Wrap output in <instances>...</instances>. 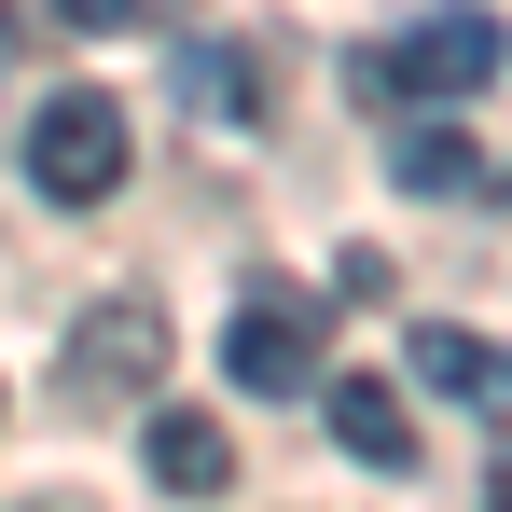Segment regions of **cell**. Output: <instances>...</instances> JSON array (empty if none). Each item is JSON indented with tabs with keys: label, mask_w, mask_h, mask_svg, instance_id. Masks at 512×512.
I'll return each mask as SVG.
<instances>
[{
	"label": "cell",
	"mask_w": 512,
	"mask_h": 512,
	"mask_svg": "<svg viewBox=\"0 0 512 512\" xmlns=\"http://www.w3.org/2000/svg\"><path fill=\"white\" fill-rule=\"evenodd\" d=\"M512 70V28L499 14H429V28H402V42H360L346 56V84L374 97V111H402V97H471Z\"/></svg>",
	"instance_id": "cell-1"
},
{
	"label": "cell",
	"mask_w": 512,
	"mask_h": 512,
	"mask_svg": "<svg viewBox=\"0 0 512 512\" xmlns=\"http://www.w3.org/2000/svg\"><path fill=\"white\" fill-rule=\"evenodd\" d=\"M70 402L111 416V402H167V305H139V291H111L70 319Z\"/></svg>",
	"instance_id": "cell-2"
},
{
	"label": "cell",
	"mask_w": 512,
	"mask_h": 512,
	"mask_svg": "<svg viewBox=\"0 0 512 512\" xmlns=\"http://www.w3.org/2000/svg\"><path fill=\"white\" fill-rule=\"evenodd\" d=\"M28 180H42L56 208H111V194H125V97L70 84L42 125H28Z\"/></svg>",
	"instance_id": "cell-3"
},
{
	"label": "cell",
	"mask_w": 512,
	"mask_h": 512,
	"mask_svg": "<svg viewBox=\"0 0 512 512\" xmlns=\"http://www.w3.org/2000/svg\"><path fill=\"white\" fill-rule=\"evenodd\" d=\"M222 374L263 388V402H291V388L319 374V305H305V291H250L236 333H222Z\"/></svg>",
	"instance_id": "cell-4"
},
{
	"label": "cell",
	"mask_w": 512,
	"mask_h": 512,
	"mask_svg": "<svg viewBox=\"0 0 512 512\" xmlns=\"http://www.w3.org/2000/svg\"><path fill=\"white\" fill-rule=\"evenodd\" d=\"M139 471H153L167 499H222V485H236V429H222V416H194V402H153Z\"/></svg>",
	"instance_id": "cell-5"
},
{
	"label": "cell",
	"mask_w": 512,
	"mask_h": 512,
	"mask_svg": "<svg viewBox=\"0 0 512 512\" xmlns=\"http://www.w3.org/2000/svg\"><path fill=\"white\" fill-rule=\"evenodd\" d=\"M402 360H416V388H443V402H485V416H512V346H485L471 319H429Z\"/></svg>",
	"instance_id": "cell-6"
},
{
	"label": "cell",
	"mask_w": 512,
	"mask_h": 512,
	"mask_svg": "<svg viewBox=\"0 0 512 512\" xmlns=\"http://www.w3.org/2000/svg\"><path fill=\"white\" fill-rule=\"evenodd\" d=\"M333 443L360 471H416V402H402L388 374H333Z\"/></svg>",
	"instance_id": "cell-7"
},
{
	"label": "cell",
	"mask_w": 512,
	"mask_h": 512,
	"mask_svg": "<svg viewBox=\"0 0 512 512\" xmlns=\"http://www.w3.org/2000/svg\"><path fill=\"white\" fill-rule=\"evenodd\" d=\"M388 180H402V194H471L485 153H471L457 125H402V139H388Z\"/></svg>",
	"instance_id": "cell-8"
},
{
	"label": "cell",
	"mask_w": 512,
	"mask_h": 512,
	"mask_svg": "<svg viewBox=\"0 0 512 512\" xmlns=\"http://www.w3.org/2000/svg\"><path fill=\"white\" fill-rule=\"evenodd\" d=\"M56 28H139V0H56Z\"/></svg>",
	"instance_id": "cell-9"
},
{
	"label": "cell",
	"mask_w": 512,
	"mask_h": 512,
	"mask_svg": "<svg viewBox=\"0 0 512 512\" xmlns=\"http://www.w3.org/2000/svg\"><path fill=\"white\" fill-rule=\"evenodd\" d=\"M14 42H28V14H14V0H0V56H14Z\"/></svg>",
	"instance_id": "cell-10"
},
{
	"label": "cell",
	"mask_w": 512,
	"mask_h": 512,
	"mask_svg": "<svg viewBox=\"0 0 512 512\" xmlns=\"http://www.w3.org/2000/svg\"><path fill=\"white\" fill-rule=\"evenodd\" d=\"M499 194H512V180H499Z\"/></svg>",
	"instance_id": "cell-11"
}]
</instances>
